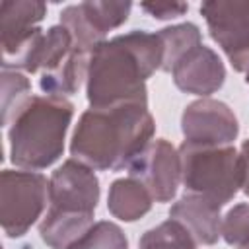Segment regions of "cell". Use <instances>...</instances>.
<instances>
[{"mask_svg":"<svg viewBox=\"0 0 249 249\" xmlns=\"http://www.w3.org/2000/svg\"><path fill=\"white\" fill-rule=\"evenodd\" d=\"M163 45L158 33L134 29L99 43L88 64L86 95L89 107L148 103L146 80L161 70Z\"/></svg>","mask_w":249,"mask_h":249,"instance_id":"obj_1","label":"cell"},{"mask_svg":"<svg viewBox=\"0 0 249 249\" xmlns=\"http://www.w3.org/2000/svg\"><path fill=\"white\" fill-rule=\"evenodd\" d=\"M156 123L148 103L89 107L70 138V156L93 171H121L152 142Z\"/></svg>","mask_w":249,"mask_h":249,"instance_id":"obj_2","label":"cell"},{"mask_svg":"<svg viewBox=\"0 0 249 249\" xmlns=\"http://www.w3.org/2000/svg\"><path fill=\"white\" fill-rule=\"evenodd\" d=\"M99 202V179L91 167L70 158L49 179V210L39 235L51 249H66L93 226Z\"/></svg>","mask_w":249,"mask_h":249,"instance_id":"obj_3","label":"cell"},{"mask_svg":"<svg viewBox=\"0 0 249 249\" xmlns=\"http://www.w3.org/2000/svg\"><path fill=\"white\" fill-rule=\"evenodd\" d=\"M74 105L60 95H31L8 128L10 160L25 171L51 167L64 152Z\"/></svg>","mask_w":249,"mask_h":249,"instance_id":"obj_4","label":"cell"},{"mask_svg":"<svg viewBox=\"0 0 249 249\" xmlns=\"http://www.w3.org/2000/svg\"><path fill=\"white\" fill-rule=\"evenodd\" d=\"M181 183L187 193L200 195L220 206L228 204L243 187V167L233 146H179Z\"/></svg>","mask_w":249,"mask_h":249,"instance_id":"obj_5","label":"cell"},{"mask_svg":"<svg viewBox=\"0 0 249 249\" xmlns=\"http://www.w3.org/2000/svg\"><path fill=\"white\" fill-rule=\"evenodd\" d=\"M49 202V181L39 171L0 173V224L10 239L23 237Z\"/></svg>","mask_w":249,"mask_h":249,"instance_id":"obj_6","label":"cell"},{"mask_svg":"<svg viewBox=\"0 0 249 249\" xmlns=\"http://www.w3.org/2000/svg\"><path fill=\"white\" fill-rule=\"evenodd\" d=\"M210 37L228 56L235 72L249 68V2L206 0L200 4Z\"/></svg>","mask_w":249,"mask_h":249,"instance_id":"obj_7","label":"cell"},{"mask_svg":"<svg viewBox=\"0 0 249 249\" xmlns=\"http://www.w3.org/2000/svg\"><path fill=\"white\" fill-rule=\"evenodd\" d=\"M130 2L88 0L70 4L60 12V23L72 33L74 45L86 53L105 41V35L121 27L130 16Z\"/></svg>","mask_w":249,"mask_h":249,"instance_id":"obj_8","label":"cell"},{"mask_svg":"<svg viewBox=\"0 0 249 249\" xmlns=\"http://www.w3.org/2000/svg\"><path fill=\"white\" fill-rule=\"evenodd\" d=\"M181 130L185 144L214 148L231 146L239 134L235 113L224 101L200 97L189 103L181 115Z\"/></svg>","mask_w":249,"mask_h":249,"instance_id":"obj_9","label":"cell"},{"mask_svg":"<svg viewBox=\"0 0 249 249\" xmlns=\"http://www.w3.org/2000/svg\"><path fill=\"white\" fill-rule=\"evenodd\" d=\"M128 177L140 181L156 202H169L181 183V158L165 138L152 140L126 167Z\"/></svg>","mask_w":249,"mask_h":249,"instance_id":"obj_10","label":"cell"},{"mask_svg":"<svg viewBox=\"0 0 249 249\" xmlns=\"http://www.w3.org/2000/svg\"><path fill=\"white\" fill-rule=\"evenodd\" d=\"M47 16V4L37 0L0 2V47L2 66L12 62L43 29L39 23Z\"/></svg>","mask_w":249,"mask_h":249,"instance_id":"obj_11","label":"cell"},{"mask_svg":"<svg viewBox=\"0 0 249 249\" xmlns=\"http://www.w3.org/2000/svg\"><path fill=\"white\" fill-rule=\"evenodd\" d=\"M171 78L181 91L206 97L224 86L226 68L222 58L210 47L198 45L173 66Z\"/></svg>","mask_w":249,"mask_h":249,"instance_id":"obj_12","label":"cell"},{"mask_svg":"<svg viewBox=\"0 0 249 249\" xmlns=\"http://www.w3.org/2000/svg\"><path fill=\"white\" fill-rule=\"evenodd\" d=\"M222 206L200 196L185 193L169 208V218L179 222L200 245H214L222 235Z\"/></svg>","mask_w":249,"mask_h":249,"instance_id":"obj_13","label":"cell"},{"mask_svg":"<svg viewBox=\"0 0 249 249\" xmlns=\"http://www.w3.org/2000/svg\"><path fill=\"white\" fill-rule=\"evenodd\" d=\"M152 202H154V198L148 193V189L132 177L115 179L107 193L109 212L123 222L140 220L142 216H146L150 212Z\"/></svg>","mask_w":249,"mask_h":249,"instance_id":"obj_14","label":"cell"},{"mask_svg":"<svg viewBox=\"0 0 249 249\" xmlns=\"http://www.w3.org/2000/svg\"><path fill=\"white\" fill-rule=\"evenodd\" d=\"M161 45H163V62H161V72H171L173 66L195 47L202 45V33L200 29L191 23H177L171 27H163L158 31Z\"/></svg>","mask_w":249,"mask_h":249,"instance_id":"obj_15","label":"cell"},{"mask_svg":"<svg viewBox=\"0 0 249 249\" xmlns=\"http://www.w3.org/2000/svg\"><path fill=\"white\" fill-rule=\"evenodd\" d=\"M138 249H196V241L179 222L169 218L142 233Z\"/></svg>","mask_w":249,"mask_h":249,"instance_id":"obj_16","label":"cell"},{"mask_svg":"<svg viewBox=\"0 0 249 249\" xmlns=\"http://www.w3.org/2000/svg\"><path fill=\"white\" fill-rule=\"evenodd\" d=\"M31 97V84L23 72L2 68V124L10 126L14 117Z\"/></svg>","mask_w":249,"mask_h":249,"instance_id":"obj_17","label":"cell"},{"mask_svg":"<svg viewBox=\"0 0 249 249\" xmlns=\"http://www.w3.org/2000/svg\"><path fill=\"white\" fill-rule=\"evenodd\" d=\"M66 249H128V239L121 226L99 220Z\"/></svg>","mask_w":249,"mask_h":249,"instance_id":"obj_18","label":"cell"},{"mask_svg":"<svg viewBox=\"0 0 249 249\" xmlns=\"http://www.w3.org/2000/svg\"><path fill=\"white\" fill-rule=\"evenodd\" d=\"M220 235L231 247H247L249 245V202L235 204L222 216Z\"/></svg>","mask_w":249,"mask_h":249,"instance_id":"obj_19","label":"cell"},{"mask_svg":"<svg viewBox=\"0 0 249 249\" xmlns=\"http://www.w3.org/2000/svg\"><path fill=\"white\" fill-rule=\"evenodd\" d=\"M140 8L156 19H173L185 16L189 10L187 2H142Z\"/></svg>","mask_w":249,"mask_h":249,"instance_id":"obj_20","label":"cell"},{"mask_svg":"<svg viewBox=\"0 0 249 249\" xmlns=\"http://www.w3.org/2000/svg\"><path fill=\"white\" fill-rule=\"evenodd\" d=\"M239 158H241V167H243V193L249 196V138L241 144L239 148Z\"/></svg>","mask_w":249,"mask_h":249,"instance_id":"obj_21","label":"cell"},{"mask_svg":"<svg viewBox=\"0 0 249 249\" xmlns=\"http://www.w3.org/2000/svg\"><path fill=\"white\" fill-rule=\"evenodd\" d=\"M245 84H249V68H247V72H245Z\"/></svg>","mask_w":249,"mask_h":249,"instance_id":"obj_22","label":"cell"},{"mask_svg":"<svg viewBox=\"0 0 249 249\" xmlns=\"http://www.w3.org/2000/svg\"><path fill=\"white\" fill-rule=\"evenodd\" d=\"M239 249H249V245H247V247H239Z\"/></svg>","mask_w":249,"mask_h":249,"instance_id":"obj_23","label":"cell"}]
</instances>
